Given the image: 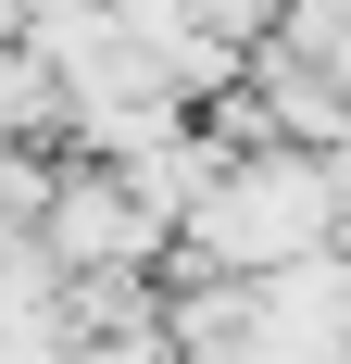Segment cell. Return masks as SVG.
Listing matches in <instances>:
<instances>
[{
  "label": "cell",
  "instance_id": "obj_1",
  "mask_svg": "<svg viewBox=\"0 0 351 364\" xmlns=\"http://www.w3.org/2000/svg\"><path fill=\"white\" fill-rule=\"evenodd\" d=\"M176 239H188L213 277L301 264V252L339 239V176H326V151H301V139H251V151H226L201 176V201L176 214Z\"/></svg>",
  "mask_w": 351,
  "mask_h": 364
},
{
  "label": "cell",
  "instance_id": "obj_2",
  "mask_svg": "<svg viewBox=\"0 0 351 364\" xmlns=\"http://www.w3.org/2000/svg\"><path fill=\"white\" fill-rule=\"evenodd\" d=\"M38 239H50V277H139V264L163 252V226H151L113 176H50Z\"/></svg>",
  "mask_w": 351,
  "mask_h": 364
},
{
  "label": "cell",
  "instance_id": "obj_3",
  "mask_svg": "<svg viewBox=\"0 0 351 364\" xmlns=\"http://www.w3.org/2000/svg\"><path fill=\"white\" fill-rule=\"evenodd\" d=\"M264 13H276V0H188V26L226 38V50H251V38H264Z\"/></svg>",
  "mask_w": 351,
  "mask_h": 364
}]
</instances>
